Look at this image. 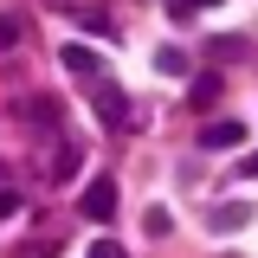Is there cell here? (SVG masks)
Wrapping results in <instances>:
<instances>
[{"label":"cell","instance_id":"cell-2","mask_svg":"<svg viewBox=\"0 0 258 258\" xmlns=\"http://www.w3.org/2000/svg\"><path fill=\"white\" fill-rule=\"evenodd\" d=\"M116 200H123V194H116V181L103 174V181H91V187H84L78 213H84V220H97V226H110V220H116Z\"/></svg>","mask_w":258,"mask_h":258},{"label":"cell","instance_id":"cell-3","mask_svg":"<svg viewBox=\"0 0 258 258\" xmlns=\"http://www.w3.org/2000/svg\"><path fill=\"white\" fill-rule=\"evenodd\" d=\"M239 142H245V123H232V116L200 129V149H239Z\"/></svg>","mask_w":258,"mask_h":258},{"label":"cell","instance_id":"cell-5","mask_svg":"<svg viewBox=\"0 0 258 258\" xmlns=\"http://www.w3.org/2000/svg\"><path fill=\"white\" fill-rule=\"evenodd\" d=\"M26 116H32V123H45L52 136H58V129H64V103H58V97H26Z\"/></svg>","mask_w":258,"mask_h":258},{"label":"cell","instance_id":"cell-11","mask_svg":"<svg viewBox=\"0 0 258 258\" xmlns=\"http://www.w3.org/2000/svg\"><path fill=\"white\" fill-rule=\"evenodd\" d=\"M13 45H20V20H13V13H0V52H13Z\"/></svg>","mask_w":258,"mask_h":258},{"label":"cell","instance_id":"cell-13","mask_svg":"<svg viewBox=\"0 0 258 258\" xmlns=\"http://www.w3.org/2000/svg\"><path fill=\"white\" fill-rule=\"evenodd\" d=\"M20 213V187H0V220H13Z\"/></svg>","mask_w":258,"mask_h":258},{"label":"cell","instance_id":"cell-6","mask_svg":"<svg viewBox=\"0 0 258 258\" xmlns=\"http://www.w3.org/2000/svg\"><path fill=\"white\" fill-rule=\"evenodd\" d=\"M84 168V142H58V155H52V181H71Z\"/></svg>","mask_w":258,"mask_h":258},{"label":"cell","instance_id":"cell-8","mask_svg":"<svg viewBox=\"0 0 258 258\" xmlns=\"http://www.w3.org/2000/svg\"><path fill=\"white\" fill-rule=\"evenodd\" d=\"M155 71L181 78V71H187V52H181V45H155Z\"/></svg>","mask_w":258,"mask_h":258},{"label":"cell","instance_id":"cell-12","mask_svg":"<svg viewBox=\"0 0 258 258\" xmlns=\"http://www.w3.org/2000/svg\"><path fill=\"white\" fill-rule=\"evenodd\" d=\"M213 58H245V39H213Z\"/></svg>","mask_w":258,"mask_h":258},{"label":"cell","instance_id":"cell-16","mask_svg":"<svg viewBox=\"0 0 258 258\" xmlns=\"http://www.w3.org/2000/svg\"><path fill=\"white\" fill-rule=\"evenodd\" d=\"M187 7H194V13H200V7H220V0H187Z\"/></svg>","mask_w":258,"mask_h":258},{"label":"cell","instance_id":"cell-9","mask_svg":"<svg viewBox=\"0 0 258 258\" xmlns=\"http://www.w3.org/2000/svg\"><path fill=\"white\" fill-rule=\"evenodd\" d=\"M58 64H64V71H97V52H91V45H64Z\"/></svg>","mask_w":258,"mask_h":258},{"label":"cell","instance_id":"cell-10","mask_svg":"<svg viewBox=\"0 0 258 258\" xmlns=\"http://www.w3.org/2000/svg\"><path fill=\"white\" fill-rule=\"evenodd\" d=\"M142 232H155V239L174 232V213H168V207H149V213H142Z\"/></svg>","mask_w":258,"mask_h":258},{"label":"cell","instance_id":"cell-4","mask_svg":"<svg viewBox=\"0 0 258 258\" xmlns=\"http://www.w3.org/2000/svg\"><path fill=\"white\" fill-rule=\"evenodd\" d=\"M258 220V207H245V200H226V207H213V213H207V226H213V232H232V226H252Z\"/></svg>","mask_w":258,"mask_h":258},{"label":"cell","instance_id":"cell-17","mask_svg":"<svg viewBox=\"0 0 258 258\" xmlns=\"http://www.w3.org/2000/svg\"><path fill=\"white\" fill-rule=\"evenodd\" d=\"M0 187H7V161H0Z\"/></svg>","mask_w":258,"mask_h":258},{"label":"cell","instance_id":"cell-1","mask_svg":"<svg viewBox=\"0 0 258 258\" xmlns=\"http://www.w3.org/2000/svg\"><path fill=\"white\" fill-rule=\"evenodd\" d=\"M91 110H97L103 129H129V97L116 91V78H97L91 84Z\"/></svg>","mask_w":258,"mask_h":258},{"label":"cell","instance_id":"cell-15","mask_svg":"<svg viewBox=\"0 0 258 258\" xmlns=\"http://www.w3.org/2000/svg\"><path fill=\"white\" fill-rule=\"evenodd\" d=\"M239 174H245V181H258V155H245V168H239Z\"/></svg>","mask_w":258,"mask_h":258},{"label":"cell","instance_id":"cell-14","mask_svg":"<svg viewBox=\"0 0 258 258\" xmlns=\"http://www.w3.org/2000/svg\"><path fill=\"white\" fill-rule=\"evenodd\" d=\"M91 258H123V245H116V239H97V245H91Z\"/></svg>","mask_w":258,"mask_h":258},{"label":"cell","instance_id":"cell-7","mask_svg":"<svg viewBox=\"0 0 258 258\" xmlns=\"http://www.w3.org/2000/svg\"><path fill=\"white\" fill-rule=\"evenodd\" d=\"M220 91H226V84H220V78H213V71H207V78H194V91H187V103H194V110H213V103H220Z\"/></svg>","mask_w":258,"mask_h":258}]
</instances>
